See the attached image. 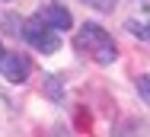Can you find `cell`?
I'll return each instance as SVG.
<instances>
[{
  "label": "cell",
  "mask_w": 150,
  "mask_h": 137,
  "mask_svg": "<svg viewBox=\"0 0 150 137\" xmlns=\"http://www.w3.org/2000/svg\"><path fill=\"white\" fill-rule=\"evenodd\" d=\"M128 32H134V35H141V38L150 42V23H128Z\"/></svg>",
  "instance_id": "6"
},
{
  "label": "cell",
  "mask_w": 150,
  "mask_h": 137,
  "mask_svg": "<svg viewBox=\"0 0 150 137\" xmlns=\"http://www.w3.org/2000/svg\"><path fill=\"white\" fill-rule=\"evenodd\" d=\"M134 86H137V96H141V99H144V102L150 105V73L137 77V83H134Z\"/></svg>",
  "instance_id": "5"
},
{
  "label": "cell",
  "mask_w": 150,
  "mask_h": 137,
  "mask_svg": "<svg viewBox=\"0 0 150 137\" xmlns=\"http://www.w3.org/2000/svg\"><path fill=\"white\" fill-rule=\"evenodd\" d=\"M0 57H3V45H0Z\"/></svg>",
  "instance_id": "8"
},
{
  "label": "cell",
  "mask_w": 150,
  "mask_h": 137,
  "mask_svg": "<svg viewBox=\"0 0 150 137\" xmlns=\"http://www.w3.org/2000/svg\"><path fill=\"white\" fill-rule=\"evenodd\" d=\"M77 48L90 57L93 64H99V67H109V64L118 61L115 38L99 26V23H83V26H80V32H77Z\"/></svg>",
  "instance_id": "1"
},
{
  "label": "cell",
  "mask_w": 150,
  "mask_h": 137,
  "mask_svg": "<svg viewBox=\"0 0 150 137\" xmlns=\"http://www.w3.org/2000/svg\"><path fill=\"white\" fill-rule=\"evenodd\" d=\"M29 67H32V64H29L26 54H16V51H13V54L0 57V77L10 80V83H23L26 77H29Z\"/></svg>",
  "instance_id": "3"
},
{
  "label": "cell",
  "mask_w": 150,
  "mask_h": 137,
  "mask_svg": "<svg viewBox=\"0 0 150 137\" xmlns=\"http://www.w3.org/2000/svg\"><path fill=\"white\" fill-rule=\"evenodd\" d=\"M38 19H42L45 26L58 29V32H64V29H70V26H74V16H70V10H67L64 3H58V0L45 3V6L38 10Z\"/></svg>",
  "instance_id": "4"
},
{
  "label": "cell",
  "mask_w": 150,
  "mask_h": 137,
  "mask_svg": "<svg viewBox=\"0 0 150 137\" xmlns=\"http://www.w3.org/2000/svg\"><path fill=\"white\" fill-rule=\"evenodd\" d=\"M86 3H90L93 10H99V13H109V10H112L118 0H86Z\"/></svg>",
  "instance_id": "7"
},
{
  "label": "cell",
  "mask_w": 150,
  "mask_h": 137,
  "mask_svg": "<svg viewBox=\"0 0 150 137\" xmlns=\"http://www.w3.org/2000/svg\"><path fill=\"white\" fill-rule=\"evenodd\" d=\"M23 38L29 42L35 51H42V54H54V51L61 48L58 29L45 26L42 19H29V23H23Z\"/></svg>",
  "instance_id": "2"
}]
</instances>
